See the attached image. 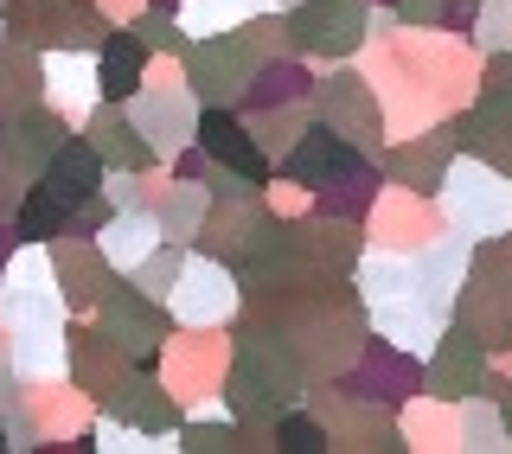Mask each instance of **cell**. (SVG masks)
I'll list each match as a JSON object with an SVG mask.
<instances>
[{"label":"cell","instance_id":"1","mask_svg":"<svg viewBox=\"0 0 512 454\" xmlns=\"http://www.w3.org/2000/svg\"><path fill=\"white\" fill-rule=\"evenodd\" d=\"M365 39V7L359 0H308L295 13V45L301 52H320V58H340Z\"/></svg>","mask_w":512,"mask_h":454},{"label":"cell","instance_id":"2","mask_svg":"<svg viewBox=\"0 0 512 454\" xmlns=\"http://www.w3.org/2000/svg\"><path fill=\"white\" fill-rule=\"evenodd\" d=\"M39 186H52L58 199H71V205H84L96 186H103V148H84V141H71V148H58L52 160L39 167Z\"/></svg>","mask_w":512,"mask_h":454},{"label":"cell","instance_id":"3","mask_svg":"<svg viewBox=\"0 0 512 454\" xmlns=\"http://www.w3.org/2000/svg\"><path fill=\"white\" fill-rule=\"evenodd\" d=\"M192 77H199V84H192L199 96H231L250 77L244 45H237V39H205L199 52H192Z\"/></svg>","mask_w":512,"mask_h":454},{"label":"cell","instance_id":"4","mask_svg":"<svg viewBox=\"0 0 512 454\" xmlns=\"http://www.w3.org/2000/svg\"><path fill=\"white\" fill-rule=\"evenodd\" d=\"M199 141H205V154H218V160H231L237 173H244L250 186H263V154H256V141H244V128H237L224 109H205V122H199Z\"/></svg>","mask_w":512,"mask_h":454},{"label":"cell","instance_id":"5","mask_svg":"<svg viewBox=\"0 0 512 454\" xmlns=\"http://www.w3.org/2000/svg\"><path fill=\"white\" fill-rule=\"evenodd\" d=\"M141 45L148 39H128V32H116V39H103V58H96V90L109 96V103H128L141 84Z\"/></svg>","mask_w":512,"mask_h":454},{"label":"cell","instance_id":"6","mask_svg":"<svg viewBox=\"0 0 512 454\" xmlns=\"http://www.w3.org/2000/svg\"><path fill=\"white\" fill-rule=\"evenodd\" d=\"M340 167H352V148H340L327 128H320V135H308L295 154H288V180H295V186H327Z\"/></svg>","mask_w":512,"mask_h":454},{"label":"cell","instance_id":"7","mask_svg":"<svg viewBox=\"0 0 512 454\" xmlns=\"http://www.w3.org/2000/svg\"><path fill=\"white\" fill-rule=\"evenodd\" d=\"M429 384H436L442 397H468L474 384H480V346H474L468 333H448V346H442L436 371H429Z\"/></svg>","mask_w":512,"mask_h":454},{"label":"cell","instance_id":"8","mask_svg":"<svg viewBox=\"0 0 512 454\" xmlns=\"http://www.w3.org/2000/svg\"><path fill=\"white\" fill-rule=\"evenodd\" d=\"M180 314H186V320H218V314H231V282H224V269H186V275H180Z\"/></svg>","mask_w":512,"mask_h":454},{"label":"cell","instance_id":"9","mask_svg":"<svg viewBox=\"0 0 512 454\" xmlns=\"http://www.w3.org/2000/svg\"><path fill=\"white\" fill-rule=\"evenodd\" d=\"M103 327L116 333V346L135 352V359L160 346V314H154V301H141V307H135V301H116V307L103 314Z\"/></svg>","mask_w":512,"mask_h":454},{"label":"cell","instance_id":"10","mask_svg":"<svg viewBox=\"0 0 512 454\" xmlns=\"http://www.w3.org/2000/svg\"><path fill=\"white\" fill-rule=\"evenodd\" d=\"M64 224H71V199H58L52 186H32V192H26V205H20V237L45 243V237H58Z\"/></svg>","mask_w":512,"mask_h":454},{"label":"cell","instance_id":"11","mask_svg":"<svg viewBox=\"0 0 512 454\" xmlns=\"http://www.w3.org/2000/svg\"><path fill=\"white\" fill-rule=\"evenodd\" d=\"M148 231H154V218H122V224H116V237H109L103 250L116 256V263H135V256L148 250Z\"/></svg>","mask_w":512,"mask_h":454},{"label":"cell","instance_id":"12","mask_svg":"<svg viewBox=\"0 0 512 454\" xmlns=\"http://www.w3.org/2000/svg\"><path fill=\"white\" fill-rule=\"evenodd\" d=\"M282 448L288 454H320L327 448V429H320L314 416H282Z\"/></svg>","mask_w":512,"mask_h":454},{"label":"cell","instance_id":"13","mask_svg":"<svg viewBox=\"0 0 512 454\" xmlns=\"http://www.w3.org/2000/svg\"><path fill=\"white\" fill-rule=\"evenodd\" d=\"M20 148L32 154V160H52L58 154V116L45 122V116H26L20 122Z\"/></svg>","mask_w":512,"mask_h":454},{"label":"cell","instance_id":"14","mask_svg":"<svg viewBox=\"0 0 512 454\" xmlns=\"http://www.w3.org/2000/svg\"><path fill=\"white\" fill-rule=\"evenodd\" d=\"M186 448H231V429H186Z\"/></svg>","mask_w":512,"mask_h":454},{"label":"cell","instance_id":"15","mask_svg":"<svg viewBox=\"0 0 512 454\" xmlns=\"http://www.w3.org/2000/svg\"><path fill=\"white\" fill-rule=\"evenodd\" d=\"M0 442H7V435H0Z\"/></svg>","mask_w":512,"mask_h":454}]
</instances>
